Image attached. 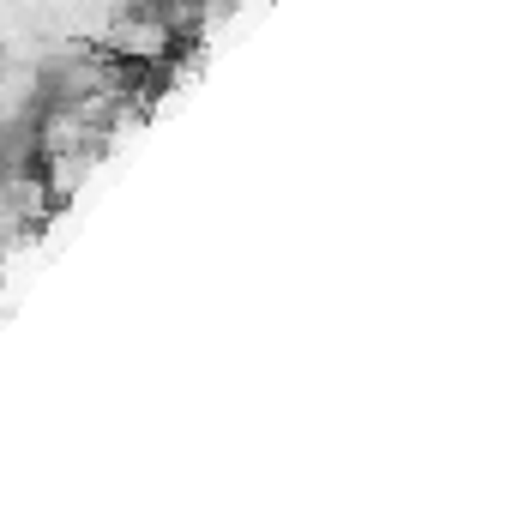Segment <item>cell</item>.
Returning a JSON list of instances; mask_svg holds the SVG:
<instances>
[{"instance_id":"1","label":"cell","mask_w":512,"mask_h":512,"mask_svg":"<svg viewBox=\"0 0 512 512\" xmlns=\"http://www.w3.org/2000/svg\"><path fill=\"white\" fill-rule=\"evenodd\" d=\"M115 49L133 55V61H139V55H163V49H169V25H163V19H127L121 37H115Z\"/></svg>"}]
</instances>
